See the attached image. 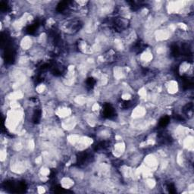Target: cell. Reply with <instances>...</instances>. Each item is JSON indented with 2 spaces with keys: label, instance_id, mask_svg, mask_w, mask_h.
Returning a JSON list of instances; mask_svg holds the SVG:
<instances>
[{
  "label": "cell",
  "instance_id": "obj_1",
  "mask_svg": "<svg viewBox=\"0 0 194 194\" xmlns=\"http://www.w3.org/2000/svg\"><path fill=\"white\" fill-rule=\"evenodd\" d=\"M102 116L106 118H112L115 115V110L113 106L109 103H105L103 105L102 109Z\"/></svg>",
  "mask_w": 194,
  "mask_h": 194
},
{
  "label": "cell",
  "instance_id": "obj_2",
  "mask_svg": "<svg viewBox=\"0 0 194 194\" xmlns=\"http://www.w3.org/2000/svg\"><path fill=\"white\" fill-rule=\"evenodd\" d=\"M41 115H42L41 110L36 109L34 112L33 116H32V121H33V123H34V124H38L40 121V119H41Z\"/></svg>",
  "mask_w": 194,
  "mask_h": 194
},
{
  "label": "cell",
  "instance_id": "obj_3",
  "mask_svg": "<svg viewBox=\"0 0 194 194\" xmlns=\"http://www.w3.org/2000/svg\"><path fill=\"white\" fill-rule=\"evenodd\" d=\"M169 121H170V118L169 117H162L159 120V121H158V126L160 127H162V128L163 127H165L169 124Z\"/></svg>",
  "mask_w": 194,
  "mask_h": 194
},
{
  "label": "cell",
  "instance_id": "obj_4",
  "mask_svg": "<svg viewBox=\"0 0 194 194\" xmlns=\"http://www.w3.org/2000/svg\"><path fill=\"white\" fill-rule=\"evenodd\" d=\"M96 84V80L93 77H89L86 80V86L90 89H93L95 87Z\"/></svg>",
  "mask_w": 194,
  "mask_h": 194
}]
</instances>
